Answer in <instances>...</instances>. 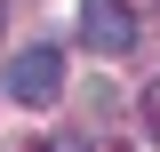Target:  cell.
Returning <instances> with one entry per match:
<instances>
[{"label": "cell", "mask_w": 160, "mask_h": 152, "mask_svg": "<svg viewBox=\"0 0 160 152\" xmlns=\"http://www.w3.org/2000/svg\"><path fill=\"white\" fill-rule=\"evenodd\" d=\"M0 32H8V8H0Z\"/></svg>", "instance_id": "cell-5"}, {"label": "cell", "mask_w": 160, "mask_h": 152, "mask_svg": "<svg viewBox=\"0 0 160 152\" xmlns=\"http://www.w3.org/2000/svg\"><path fill=\"white\" fill-rule=\"evenodd\" d=\"M144 136H152V144H160V80H152V88H144Z\"/></svg>", "instance_id": "cell-3"}, {"label": "cell", "mask_w": 160, "mask_h": 152, "mask_svg": "<svg viewBox=\"0 0 160 152\" xmlns=\"http://www.w3.org/2000/svg\"><path fill=\"white\" fill-rule=\"evenodd\" d=\"M40 152H96L88 136H40Z\"/></svg>", "instance_id": "cell-4"}, {"label": "cell", "mask_w": 160, "mask_h": 152, "mask_svg": "<svg viewBox=\"0 0 160 152\" xmlns=\"http://www.w3.org/2000/svg\"><path fill=\"white\" fill-rule=\"evenodd\" d=\"M80 48H96V56H128V48H136V16H128V0H80Z\"/></svg>", "instance_id": "cell-2"}, {"label": "cell", "mask_w": 160, "mask_h": 152, "mask_svg": "<svg viewBox=\"0 0 160 152\" xmlns=\"http://www.w3.org/2000/svg\"><path fill=\"white\" fill-rule=\"evenodd\" d=\"M8 96L16 104H56L64 96V48H16V64H8Z\"/></svg>", "instance_id": "cell-1"}]
</instances>
